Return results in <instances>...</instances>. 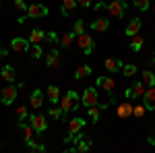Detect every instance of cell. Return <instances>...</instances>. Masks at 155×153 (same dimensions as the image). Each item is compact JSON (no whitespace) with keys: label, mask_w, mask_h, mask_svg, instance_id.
<instances>
[{"label":"cell","mask_w":155,"mask_h":153,"mask_svg":"<svg viewBox=\"0 0 155 153\" xmlns=\"http://www.w3.org/2000/svg\"><path fill=\"white\" fill-rule=\"evenodd\" d=\"M79 104H81V93H77L74 89H71V91H66V93L62 95V99H60L58 106L62 108L64 114H68V112H72V110H77Z\"/></svg>","instance_id":"6da1fadb"},{"label":"cell","mask_w":155,"mask_h":153,"mask_svg":"<svg viewBox=\"0 0 155 153\" xmlns=\"http://www.w3.org/2000/svg\"><path fill=\"white\" fill-rule=\"evenodd\" d=\"M48 6L46 4H29V8L25 15L19 17V23H25L27 19H39V17H48Z\"/></svg>","instance_id":"7a4b0ae2"},{"label":"cell","mask_w":155,"mask_h":153,"mask_svg":"<svg viewBox=\"0 0 155 153\" xmlns=\"http://www.w3.org/2000/svg\"><path fill=\"white\" fill-rule=\"evenodd\" d=\"M81 104H83V106L87 108V110L99 104V93H97V89H95V87H87L83 93H81Z\"/></svg>","instance_id":"3957f363"},{"label":"cell","mask_w":155,"mask_h":153,"mask_svg":"<svg viewBox=\"0 0 155 153\" xmlns=\"http://www.w3.org/2000/svg\"><path fill=\"white\" fill-rule=\"evenodd\" d=\"M19 85H6L2 91H0V101L4 104V106H11L12 101L17 99V95H19Z\"/></svg>","instance_id":"277c9868"},{"label":"cell","mask_w":155,"mask_h":153,"mask_svg":"<svg viewBox=\"0 0 155 153\" xmlns=\"http://www.w3.org/2000/svg\"><path fill=\"white\" fill-rule=\"evenodd\" d=\"M83 126H85V118H81V116H74V118H72L71 122H68V137L64 139V143H71L74 135L83 132Z\"/></svg>","instance_id":"5b68a950"},{"label":"cell","mask_w":155,"mask_h":153,"mask_svg":"<svg viewBox=\"0 0 155 153\" xmlns=\"http://www.w3.org/2000/svg\"><path fill=\"white\" fill-rule=\"evenodd\" d=\"M145 93H147V85H145L143 81H134L130 87H128V89L124 91L126 99H132V97H143Z\"/></svg>","instance_id":"8992f818"},{"label":"cell","mask_w":155,"mask_h":153,"mask_svg":"<svg viewBox=\"0 0 155 153\" xmlns=\"http://www.w3.org/2000/svg\"><path fill=\"white\" fill-rule=\"evenodd\" d=\"M29 122H31V126H33V130H35L37 135H44L48 130L46 116H41V114H29Z\"/></svg>","instance_id":"52a82bcc"},{"label":"cell","mask_w":155,"mask_h":153,"mask_svg":"<svg viewBox=\"0 0 155 153\" xmlns=\"http://www.w3.org/2000/svg\"><path fill=\"white\" fill-rule=\"evenodd\" d=\"M72 143H74V149H77L79 153H87L89 149H91V139L85 137L83 132L74 135V137H72Z\"/></svg>","instance_id":"ba28073f"},{"label":"cell","mask_w":155,"mask_h":153,"mask_svg":"<svg viewBox=\"0 0 155 153\" xmlns=\"http://www.w3.org/2000/svg\"><path fill=\"white\" fill-rule=\"evenodd\" d=\"M107 11H110L112 17L122 19V17H124V12H126V2H124V0H112V2L107 4Z\"/></svg>","instance_id":"9c48e42d"},{"label":"cell","mask_w":155,"mask_h":153,"mask_svg":"<svg viewBox=\"0 0 155 153\" xmlns=\"http://www.w3.org/2000/svg\"><path fill=\"white\" fill-rule=\"evenodd\" d=\"M77 44H79V48L83 50L87 56H89V54L93 52V48H95V42H93V37L89 35V33H83V35H79V37H77Z\"/></svg>","instance_id":"30bf717a"},{"label":"cell","mask_w":155,"mask_h":153,"mask_svg":"<svg viewBox=\"0 0 155 153\" xmlns=\"http://www.w3.org/2000/svg\"><path fill=\"white\" fill-rule=\"evenodd\" d=\"M11 50H12V52H17V54H25V52H29V50H31V44H29V39L15 37V39L11 42Z\"/></svg>","instance_id":"8fae6325"},{"label":"cell","mask_w":155,"mask_h":153,"mask_svg":"<svg viewBox=\"0 0 155 153\" xmlns=\"http://www.w3.org/2000/svg\"><path fill=\"white\" fill-rule=\"evenodd\" d=\"M44 93H46V99H48L52 106H58V104H60V99H62L58 85H50V87L46 89V91H44Z\"/></svg>","instance_id":"7c38bea8"},{"label":"cell","mask_w":155,"mask_h":153,"mask_svg":"<svg viewBox=\"0 0 155 153\" xmlns=\"http://www.w3.org/2000/svg\"><path fill=\"white\" fill-rule=\"evenodd\" d=\"M44 91H39V89H35L33 93L29 95V104H31V108L33 110H41V106H44Z\"/></svg>","instance_id":"4fadbf2b"},{"label":"cell","mask_w":155,"mask_h":153,"mask_svg":"<svg viewBox=\"0 0 155 153\" xmlns=\"http://www.w3.org/2000/svg\"><path fill=\"white\" fill-rule=\"evenodd\" d=\"M97 85H99L106 93H112V91L116 89V81H114L112 77H97Z\"/></svg>","instance_id":"5bb4252c"},{"label":"cell","mask_w":155,"mask_h":153,"mask_svg":"<svg viewBox=\"0 0 155 153\" xmlns=\"http://www.w3.org/2000/svg\"><path fill=\"white\" fill-rule=\"evenodd\" d=\"M46 66L52 68V71H56V68L60 66V54L56 52V50H52V52L46 54Z\"/></svg>","instance_id":"9a60e30c"},{"label":"cell","mask_w":155,"mask_h":153,"mask_svg":"<svg viewBox=\"0 0 155 153\" xmlns=\"http://www.w3.org/2000/svg\"><path fill=\"white\" fill-rule=\"evenodd\" d=\"M141 27H143V23H141V19H130V23H128V27H126V35L128 37H134V35H139V31H141Z\"/></svg>","instance_id":"2e32d148"},{"label":"cell","mask_w":155,"mask_h":153,"mask_svg":"<svg viewBox=\"0 0 155 153\" xmlns=\"http://www.w3.org/2000/svg\"><path fill=\"white\" fill-rule=\"evenodd\" d=\"M27 39H29V44H31V46H39V44L46 39V33H44L41 29H31Z\"/></svg>","instance_id":"e0dca14e"},{"label":"cell","mask_w":155,"mask_h":153,"mask_svg":"<svg viewBox=\"0 0 155 153\" xmlns=\"http://www.w3.org/2000/svg\"><path fill=\"white\" fill-rule=\"evenodd\" d=\"M143 104L147 110H153L155 112V87H149L147 93L143 95Z\"/></svg>","instance_id":"ac0fdd59"},{"label":"cell","mask_w":155,"mask_h":153,"mask_svg":"<svg viewBox=\"0 0 155 153\" xmlns=\"http://www.w3.org/2000/svg\"><path fill=\"white\" fill-rule=\"evenodd\" d=\"M0 75H2V79H4L6 83H12L15 79H17V71L12 68L11 64H4V66L0 68Z\"/></svg>","instance_id":"d6986e66"},{"label":"cell","mask_w":155,"mask_h":153,"mask_svg":"<svg viewBox=\"0 0 155 153\" xmlns=\"http://www.w3.org/2000/svg\"><path fill=\"white\" fill-rule=\"evenodd\" d=\"M132 108L134 106H130L128 101H122L118 106V110H116V114H118V118H122V120H126L128 116H132Z\"/></svg>","instance_id":"ffe728a7"},{"label":"cell","mask_w":155,"mask_h":153,"mask_svg":"<svg viewBox=\"0 0 155 153\" xmlns=\"http://www.w3.org/2000/svg\"><path fill=\"white\" fill-rule=\"evenodd\" d=\"M106 71L107 72H118V71H122V60H118V58H107L106 60Z\"/></svg>","instance_id":"44dd1931"},{"label":"cell","mask_w":155,"mask_h":153,"mask_svg":"<svg viewBox=\"0 0 155 153\" xmlns=\"http://www.w3.org/2000/svg\"><path fill=\"white\" fill-rule=\"evenodd\" d=\"M93 31H107V27H110V21L107 19H95L93 23L89 25Z\"/></svg>","instance_id":"7402d4cb"},{"label":"cell","mask_w":155,"mask_h":153,"mask_svg":"<svg viewBox=\"0 0 155 153\" xmlns=\"http://www.w3.org/2000/svg\"><path fill=\"white\" fill-rule=\"evenodd\" d=\"M91 72H93V71H91V66H89V64H81V66L74 71V79H79V81H81V79H85V77H89Z\"/></svg>","instance_id":"603a6c76"},{"label":"cell","mask_w":155,"mask_h":153,"mask_svg":"<svg viewBox=\"0 0 155 153\" xmlns=\"http://www.w3.org/2000/svg\"><path fill=\"white\" fill-rule=\"evenodd\" d=\"M72 42H77V35H74V33H72V31H68V33H64V35L60 37V46L62 48H71L72 46Z\"/></svg>","instance_id":"cb8c5ba5"},{"label":"cell","mask_w":155,"mask_h":153,"mask_svg":"<svg viewBox=\"0 0 155 153\" xmlns=\"http://www.w3.org/2000/svg\"><path fill=\"white\" fill-rule=\"evenodd\" d=\"M25 145L29 147V153H46V147L41 145V143H37V141H25Z\"/></svg>","instance_id":"d4e9b609"},{"label":"cell","mask_w":155,"mask_h":153,"mask_svg":"<svg viewBox=\"0 0 155 153\" xmlns=\"http://www.w3.org/2000/svg\"><path fill=\"white\" fill-rule=\"evenodd\" d=\"M79 4H77V0H62V15L64 17H68L71 15L72 8H77Z\"/></svg>","instance_id":"484cf974"},{"label":"cell","mask_w":155,"mask_h":153,"mask_svg":"<svg viewBox=\"0 0 155 153\" xmlns=\"http://www.w3.org/2000/svg\"><path fill=\"white\" fill-rule=\"evenodd\" d=\"M19 126H21V130H23V135H25V141H31L33 139V126H31V122L29 124H25V122H19Z\"/></svg>","instance_id":"4316f807"},{"label":"cell","mask_w":155,"mask_h":153,"mask_svg":"<svg viewBox=\"0 0 155 153\" xmlns=\"http://www.w3.org/2000/svg\"><path fill=\"white\" fill-rule=\"evenodd\" d=\"M143 79L141 81L147 85V87H155V72H151V71H143V75H141Z\"/></svg>","instance_id":"83f0119b"},{"label":"cell","mask_w":155,"mask_h":153,"mask_svg":"<svg viewBox=\"0 0 155 153\" xmlns=\"http://www.w3.org/2000/svg\"><path fill=\"white\" fill-rule=\"evenodd\" d=\"M48 116L54 118V120H62V118H64V112H62V108H60V106H52L48 110Z\"/></svg>","instance_id":"f1b7e54d"},{"label":"cell","mask_w":155,"mask_h":153,"mask_svg":"<svg viewBox=\"0 0 155 153\" xmlns=\"http://www.w3.org/2000/svg\"><path fill=\"white\" fill-rule=\"evenodd\" d=\"M143 44H145V39H143L141 35L130 37V50H132V52H139V50L143 48Z\"/></svg>","instance_id":"f546056e"},{"label":"cell","mask_w":155,"mask_h":153,"mask_svg":"<svg viewBox=\"0 0 155 153\" xmlns=\"http://www.w3.org/2000/svg\"><path fill=\"white\" fill-rule=\"evenodd\" d=\"M72 33H74L77 37L85 33V21H83V19H79V21L74 23V27H72Z\"/></svg>","instance_id":"4dcf8cb0"},{"label":"cell","mask_w":155,"mask_h":153,"mask_svg":"<svg viewBox=\"0 0 155 153\" xmlns=\"http://www.w3.org/2000/svg\"><path fill=\"white\" fill-rule=\"evenodd\" d=\"M132 4H134L139 11H149V6H151V0H132Z\"/></svg>","instance_id":"1f68e13d"},{"label":"cell","mask_w":155,"mask_h":153,"mask_svg":"<svg viewBox=\"0 0 155 153\" xmlns=\"http://www.w3.org/2000/svg\"><path fill=\"white\" fill-rule=\"evenodd\" d=\"M145 112H147L145 104H137V106L132 108V116H137V118H143V116H145Z\"/></svg>","instance_id":"d6a6232c"},{"label":"cell","mask_w":155,"mask_h":153,"mask_svg":"<svg viewBox=\"0 0 155 153\" xmlns=\"http://www.w3.org/2000/svg\"><path fill=\"white\" fill-rule=\"evenodd\" d=\"M99 114H101V108L99 106L89 108V118H91V122H97V120H99Z\"/></svg>","instance_id":"836d02e7"},{"label":"cell","mask_w":155,"mask_h":153,"mask_svg":"<svg viewBox=\"0 0 155 153\" xmlns=\"http://www.w3.org/2000/svg\"><path fill=\"white\" fill-rule=\"evenodd\" d=\"M17 118H19V122H25V118H29V110L25 106H19L17 108Z\"/></svg>","instance_id":"e575fe53"},{"label":"cell","mask_w":155,"mask_h":153,"mask_svg":"<svg viewBox=\"0 0 155 153\" xmlns=\"http://www.w3.org/2000/svg\"><path fill=\"white\" fill-rule=\"evenodd\" d=\"M122 72H124V77H134L137 75V66L134 64H124L122 66Z\"/></svg>","instance_id":"d590c367"},{"label":"cell","mask_w":155,"mask_h":153,"mask_svg":"<svg viewBox=\"0 0 155 153\" xmlns=\"http://www.w3.org/2000/svg\"><path fill=\"white\" fill-rule=\"evenodd\" d=\"M29 54H31V58L39 60L41 56H44V50H41V46H31V50H29Z\"/></svg>","instance_id":"8d00e7d4"},{"label":"cell","mask_w":155,"mask_h":153,"mask_svg":"<svg viewBox=\"0 0 155 153\" xmlns=\"http://www.w3.org/2000/svg\"><path fill=\"white\" fill-rule=\"evenodd\" d=\"M15 6H17V11H27L29 6L25 4V0H15Z\"/></svg>","instance_id":"74e56055"},{"label":"cell","mask_w":155,"mask_h":153,"mask_svg":"<svg viewBox=\"0 0 155 153\" xmlns=\"http://www.w3.org/2000/svg\"><path fill=\"white\" fill-rule=\"evenodd\" d=\"M46 39H48V42H56V44L60 42L58 37H56V33H52V31H50V33H46Z\"/></svg>","instance_id":"f35d334b"},{"label":"cell","mask_w":155,"mask_h":153,"mask_svg":"<svg viewBox=\"0 0 155 153\" xmlns=\"http://www.w3.org/2000/svg\"><path fill=\"white\" fill-rule=\"evenodd\" d=\"M77 4L83 6V8H89V6H91V0H77Z\"/></svg>","instance_id":"ab89813d"},{"label":"cell","mask_w":155,"mask_h":153,"mask_svg":"<svg viewBox=\"0 0 155 153\" xmlns=\"http://www.w3.org/2000/svg\"><path fill=\"white\" fill-rule=\"evenodd\" d=\"M6 54H8V52H6V48L0 46V58H6Z\"/></svg>","instance_id":"60d3db41"},{"label":"cell","mask_w":155,"mask_h":153,"mask_svg":"<svg viewBox=\"0 0 155 153\" xmlns=\"http://www.w3.org/2000/svg\"><path fill=\"white\" fill-rule=\"evenodd\" d=\"M149 143H151V145H153V147H155V132H153V135H151V137H149Z\"/></svg>","instance_id":"b9f144b4"},{"label":"cell","mask_w":155,"mask_h":153,"mask_svg":"<svg viewBox=\"0 0 155 153\" xmlns=\"http://www.w3.org/2000/svg\"><path fill=\"white\" fill-rule=\"evenodd\" d=\"M62 153H79V151H77V149L72 147V149H66V151H62Z\"/></svg>","instance_id":"7bdbcfd3"},{"label":"cell","mask_w":155,"mask_h":153,"mask_svg":"<svg viewBox=\"0 0 155 153\" xmlns=\"http://www.w3.org/2000/svg\"><path fill=\"white\" fill-rule=\"evenodd\" d=\"M151 62H153V64H155V56H153V60H151Z\"/></svg>","instance_id":"ee69618b"},{"label":"cell","mask_w":155,"mask_h":153,"mask_svg":"<svg viewBox=\"0 0 155 153\" xmlns=\"http://www.w3.org/2000/svg\"><path fill=\"white\" fill-rule=\"evenodd\" d=\"M104 2H112V0H104Z\"/></svg>","instance_id":"f6af8a7d"},{"label":"cell","mask_w":155,"mask_h":153,"mask_svg":"<svg viewBox=\"0 0 155 153\" xmlns=\"http://www.w3.org/2000/svg\"><path fill=\"white\" fill-rule=\"evenodd\" d=\"M153 11H155V4H153Z\"/></svg>","instance_id":"bcb514c9"},{"label":"cell","mask_w":155,"mask_h":153,"mask_svg":"<svg viewBox=\"0 0 155 153\" xmlns=\"http://www.w3.org/2000/svg\"><path fill=\"white\" fill-rule=\"evenodd\" d=\"M0 4H2V0H0Z\"/></svg>","instance_id":"7dc6e473"}]
</instances>
